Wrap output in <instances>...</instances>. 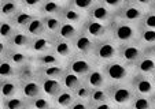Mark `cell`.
Returning a JSON list of instances; mask_svg holds the SVG:
<instances>
[{
    "instance_id": "6da1fadb",
    "label": "cell",
    "mask_w": 155,
    "mask_h": 109,
    "mask_svg": "<svg viewBox=\"0 0 155 109\" xmlns=\"http://www.w3.org/2000/svg\"><path fill=\"white\" fill-rule=\"evenodd\" d=\"M108 26H110V37L120 45L137 41L139 25H136V23L125 22V20H120L114 18Z\"/></svg>"
},
{
    "instance_id": "7a4b0ae2",
    "label": "cell",
    "mask_w": 155,
    "mask_h": 109,
    "mask_svg": "<svg viewBox=\"0 0 155 109\" xmlns=\"http://www.w3.org/2000/svg\"><path fill=\"white\" fill-rule=\"evenodd\" d=\"M103 71L106 74L108 85L114 83H128L130 78L135 74V68L129 64L124 63L121 59L110 61V63L103 64Z\"/></svg>"
},
{
    "instance_id": "3957f363",
    "label": "cell",
    "mask_w": 155,
    "mask_h": 109,
    "mask_svg": "<svg viewBox=\"0 0 155 109\" xmlns=\"http://www.w3.org/2000/svg\"><path fill=\"white\" fill-rule=\"evenodd\" d=\"M118 51H120V44H117L108 36L103 40L96 41V45H95L94 53L91 58L96 61V64L103 66V64L118 59Z\"/></svg>"
},
{
    "instance_id": "277c9868",
    "label": "cell",
    "mask_w": 155,
    "mask_h": 109,
    "mask_svg": "<svg viewBox=\"0 0 155 109\" xmlns=\"http://www.w3.org/2000/svg\"><path fill=\"white\" fill-rule=\"evenodd\" d=\"M107 92L108 98L113 104L117 106H126L130 105L133 97L136 95L133 87L130 83H114V85H107Z\"/></svg>"
},
{
    "instance_id": "5b68a950",
    "label": "cell",
    "mask_w": 155,
    "mask_h": 109,
    "mask_svg": "<svg viewBox=\"0 0 155 109\" xmlns=\"http://www.w3.org/2000/svg\"><path fill=\"white\" fill-rule=\"evenodd\" d=\"M64 66H66V70L74 72L76 75H78V76H81V78H85L95 66H99V64H96V61H95L91 56L74 53L73 56L66 61Z\"/></svg>"
},
{
    "instance_id": "8992f818",
    "label": "cell",
    "mask_w": 155,
    "mask_h": 109,
    "mask_svg": "<svg viewBox=\"0 0 155 109\" xmlns=\"http://www.w3.org/2000/svg\"><path fill=\"white\" fill-rule=\"evenodd\" d=\"M147 11H148V10L143 8V7L137 6L136 3H133V2L129 0L125 6H122L120 10L115 11V18L120 20H125V22H130V23L139 25Z\"/></svg>"
},
{
    "instance_id": "52a82bcc",
    "label": "cell",
    "mask_w": 155,
    "mask_h": 109,
    "mask_svg": "<svg viewBox=\"0 0 155 109\" xmlns=\"http://www.w3.org/2000/svg\"><path fill=\"white\" fill-rule=\"evenodd\" d=\"M129 83L133 87L135 93L139 95L151 97L155 93V82L151 75H144V74H140V72H135L133 76L130 78V80H129Z\"/></svg>"
},
{
    "instance_id": "ba28073f",
    "label": "cell",
    "mask_w": 155,
    "mask_h": 109,
    "mask_svg": "<svg viewBox=\"0 0 155 109\" xmlns=\"http://www.w3.org/2000/svg\"><path fill=\"white\" fill-rule=\"evenodd\" d=\"M144 46H141L137 41L129 44H122L120 45V51H118V59L124 61V63L129 64V66L135 67V64L141 59L144 54Z\"/></svg>"
},
{
    "instance_id": "9c48e42d",
    "label": "cell",
    "mask_w": 155,
    "mask_h": 109,
    "mask_svg": "<svg viewBox=\"0 0 155 109\" xmlns=\"http://www.w3.org/2000/svg\"><path fill=\"white\" fill-rule=\"evenodd\" d=\"M81 32H84L87 36L94 38L95 41H99L110 36V26L87 18V20L81 26Z\"/></svg>"
},
{
    "instance_id": "30bf717a",
    "label": "cell",
    "mask_w": 155,
    "mask_h": 109,
    "mask_svg": "<svg viewBox=\"0 0 155 109\" xmlns=\"http://www.w3.org/2000/svg\"><path fill=\"white\" fill-rule=\"evenodd\" d=\"M54 40H55V36L47 34V33L38 36V37H33L32 42H30V48H29L30 53L33 56H37V54H43L52 51Z\"/></svg>"
},
{
    "instance_id": "8fae6325",
    "label": "cell",
    "mask_w": 155,
    "mask_h": 109,
    "mask_svg": "<svg viewBox=\"0 0 155 109\" xmlns=\"http://www.w3.org/2000/svg\"><path fill=\"white\" fill-rule=\"evenodd\" d=\"M87 17L89 19H94L96 22L104 23V25H110L113 22V19L115 18V12L113 10H110L108 7H106L104 4H102L100 2H97L89 11L87 12Z\"/></svg>"
},
{
    "instance_id": "7c38bea8",
    "label": "cell",
    "mask_w": 155,
    "mask_h": 109,
    "mask_svg": "<svg viewBox=\"0 0 155 109\" xmlns=\"http://www.w3.org/2000/svg\"><path fill=\"white\" fill-rule=\"evenodd\" d=\"M71 42H73L76 53L85 54V56H92L95 45H96V41H95L94 38H91L89 36H87L84 32L80 33Z\"/></svg>"
},
{
    "instance_id": "4fadbf2b",
    "label": "cell",
    "mask_w": 155,
    "mask_h": 109,
    "mask_svg": "<svg viewBox=\"0 0 155 109\" xmlns=\"http://www.w3.org/2000/svg\"><path fill=\"white\" fill-rule=\"evenodd\" d=\"M84 82L91 87V89H99V87H107L108 82L106 74L103 71L102 66H95L89 71V74L84 78Z\"/></svg>"
},
{
    "instance_id": "5bb4252c",
    "label": "cell",
    "mask_w": 155,
    "mask_h": 109,
    "mask_svg": "<svg viewBox=\"0 0 155 109\" xmlns=\"http://www.w3.org/2000/svg\"><path fill=\"white\" fill-rule=\"evenodd\" d=\"M0 59H8L10 61L15 64V66H24V64L29 63V61L35 60V56L30 53V51H24V49H14L10 46L7 53L4 54L3 58Z\"/></svg>"
},
{
    "instance_id": "9a60e30c",
    "label": "cell",
    "mask_w": 155,
    "mask_h": 109,
    "mask_svg": "<svg viewBox=\"0 0 155 109\" xmlns=\"http://www.w3.org/2000/svg\"><path fill=\"white\" fill-rule=\"evenodd\" d=\"M52 51L58 54V56L64 61V63H66V61H68L69 59H70L71 56L76 53L74 46H73V42H71V41L62 40V38H58V37H55V40H54Z\"/></svg>"
},
{
    "instance_id": "2e32d148",
    "label": "cell",
    "mask_w": 155,
    "mask_h": 109,
    "mask_svg": "<svg viewBox=\"0 0 155 109\" xmlns=\"http://www.w3.org/2000/svg\"><path fill=\"white\" fill-rule=\"evenodd\" d=\"M0 94H2V100L21 94V82L17 78L2 79L0 80Z\"/></svg>"
},
{
    "instance_id": "e0dca14e",
    "label": "cell",
    "mask_w": 155,
    "mask_h": 109,
    "mask_svg": "<svg viewBox=\"0 0 155 109\" xmlns=\"http://www.w3.org/2000/svg\"><path fill=\"white\" fill-rule=\"evenodd\" d=\"M40 80L41 89H43V94L48 95V97L54 98L63 90V85H62L61 79H52V78H43L37 76Z\"/></svg>"
},
{
    "instance_id": "ac0fdd59",
    "label": "cell",
    "mask_w": 155,
    "mask_h": 109,
    "mask_svg": "<svg viewBox=\"0 0 155 109\" xmlns=\"http://www.w3.org/2000/svg\"><path fill=\"white\" fill-rule=\"evenodd\" d=\"M59 17H61V19L63 20V22L73 23V25H77V26H82V23H84L88 18L87 14L73 8V7H70L69 4L63 8V11L59 14Z\"/></svg>"
},
{
    "instance_id": "d6986e66",
    "label": "cell",
    "mask_w": 155,
    "mask_h": 109,
    "mask_svg": "<svg viewBox=\"0 0 155 109\" xmlns=\"http://www.w3.org/2000/svg\"><path fill=\"white\" fill-rule=\"evenodd\" d=\"M38 15H40L38 12L32 11V10H28V8H24V7H22V10L18 11L17 14L12 17L11 20H12V23L17 26V29L25 30V27H26V26L29 25L35 18H37Z\"/></svg>"
},
{
    "instance_id": "ffe728a7",
    "label": "cell",
    "mask_w": 155,
    "mask_h": 109,
    "mask_svg": "<svg viewBox=\"0 0 155 109\" xmlns=\"http://www.w3.org/2000/svg\"><path fill=\"white\" fill-rule=\"evenodd\" d=\"M30 42H32V37L28 34L25 30L18 29L14 33L11 38L8 41V45L14 49H24V51H29Z\"/></svg>"
},
{
    "instance_id": "44dd1931",
    "label": "cell",
    "mask_w": 155,
    "mask_h": 109,
    "mask_svg": "<svg viewBox=\"0 0 155 109\" xmlns=\"http://www.w3.org/2000/svg\"><path fill=\"white\" fill-rule=\"evenodd\" d=\"M22 10L19 0H0V18L2 19H12L18 11Z\"/></svg>"
},
{
    "instance_id": "7402d4cb",
    "label": "cell",
    "mask_w": 155,
    "mask_h": 109,
    "mask_svg": "<svg viewBox=\"0 0 155 109\" xmlns=\"http://www.w3.org/2000/svg\"><path fill=\"white\" fill-rule=\"evenodd\" d=\"M135 72H140L144 75H154L155 74V58L152 54L146 53L141 56V59L135 64Z\"/></svg>"
},
{
    "instance_id": "603a6c76",
    "label": "cell",
    "mask_w": 155,
    "mask_h": 109,
    "mask_svg": "<svg viewBox=\"0 0 155 109\" xmlns=\"http://www.w3.org/2000/svg\"><path fill=\"white\" fill-rule=\"evenodd\" d=\"M21 94L24 97L29 98V100L41 95L43 94V89H41L40 80L36 78V79L28 80V82H21Z\"/></svg>"
},
{
    "instance_id": "cb8c5ba5",
    "label": "cell",
    "mask_w": 155,
    "mask_h": 109,
    "mask_svg": "<svg viewBox=\"0 0 155 109\" xmlns=\"http://www.w3.org/2000/svg\"><path fill=\"white\" fill-rule=\"evenodd\" d=\"M68 6V4L59 3L56 0H45L43 4H41L40 10H38V14L41 17H54V15H59L63 8Z\"/></svg>"
},
{
    "instance_id": "d4e9b609",
    "label": "cell",
    "mask_w": 155,
    "mask_h": 109,
    "mask_svg": "<svg viewBox=\"0 0 155 109\" xmlns=\"http://www.w3.org/2000/svg\"><path fill=\"white\" fill-rule=\"evenodd\" d=\"M36 78H37V64L35 63V60L18 67L17 79L19 82H28V80L36 79Z\"/></svg>"
},
{
    "instance_id": "484cf974",
    "label": "cell",
    "mask_w": 155,
    "mask_h": 109,
    "mask_svg": "<svg viewBox=\"0 0 155 109\" xmlns=\"http://www.w3.org/2000/svg\"><path fill=\"white\" fill-rule=\"evenodd\" d=\"M35 63L37 64V67L63 66V64H66L54 51H50V52H47V53H43V54H37V56H35Z\"/></svg>"
},
{
    "instance_id": "4316f807",
    "label": "cell",
    "mask_w": 155,
    "mask_h": 109,
    "mask_svg": "<svg viewBox=\"0 0 155 109\" xmlns=\"http://www.w3.org/2000/svg\"><path fill=\"white\" fill-rule=\"evenodd\" d=\"M80 33H81V26L73 25V23H69V22H63L55 37L62 38V40L73 41Z\"/></svg>"
},
{
    "instance_id": "83f0119b",
    "label": "cell",
    "mask_w": 155,
    "mask_h": 109,
    "mask_svg": "<svg viewBox=\"0 0 155 109\" xmlns=\"http://www.w3.org/2000/svg\"><path fill=\"white\" fill-rule=\"evenodd\" d=\"M66 71V66H44L37 67V76L52 78V79H61Z\"/></svg>"
},
{
    "instance_id": "f1b7e54d",
    "label": "cell",
    "mask_w": 155,
    "mask_h": 109,
    "mask_svg": "<svg viewBox=\"0 0 155 109\" xmlns=\"http://www.w3.org/2000/svg\"><path fill=\"white\" fill-rule=\"evenodd\" d=\"M61 82H62V85H63V89L76 92L77 87H80L82 83H84V78L78 76V75H76L74 72L66 70L64 74H63V76L61 78Z\"/></svg>"
},
{
    "instance_id": "f546056e",
    "label": "cell",
    "mask_w": 155,
    "mask_h": 109,
    "mask_svg": "<svg viewBox=\"0 0 155 109\" xmlns=\"http://www.w3.org/2000/svg\"><path fill=\"white\" fill-rule=\"evenodd\" d=\"M52 101L54 106H58L61 109H69L71 104L76 101V95H74V92H71V90L63 89L56 97L52 98Z\"/></svg>"
},
{
    "instance_id": "4dcf8cb0",
    "label": "cell",
    "mask_w": 155,
    "mask_h": 109,
    "mask_svg": "<svg viewBox=\"0 0 155 109\" xmlns=\"http://www.w3.org/2000/svg\"><path fill=\"white\" fill-rule=\"evenodd\" d=\"M28 105H30V100L22 94L2 100V109H24Z\"/></svg>"
},
{
    "instance_id": "1f68e13d",
    "label": "cell",
    "mask_w": 155,
    "mask_h": 109,
    "mask_svg": "<svg viewBox=\"0 0 155 109\" xmlns=\"http://www.w3.org/2000/svg\"><path fill=\"white\" fill-rule=\"evenodd\" d=\"M25 32L30 36V37H38L41 34H45V26H44V19L41 15L32 20L29 25L25 27Z\"/></svg>"
},
{
    "instance_id": "d6a6232c",
    "label": "cell",
    "mask_w": 155,
    "mask_h": 109,
    "mask_svg": "<svg viewBox=\"0 0 155 109\" xmlns=\"http://www.w3.org/2000/svg\"><path fill=\"white\" fill-rule=\"evenodd\" d=\"M18 66H15L8 59H0V76L2 79H8V78H17Z\"/></svg>"
},
{
    "instance_id": "836d02e7",
    "label": "cell",
    "mask_w": 155,
    "mask_h": 109,
    "mask_svg": "<svg viewBox=\"0 0 155 109\" xmlns=\"http://www.w3.org/2000/svg\"><path fill=\"white\" fill-rule=\"evenodd\" d=\"M137 42L144 48L154 45L155 44V30L154 29H147V27H140L139 26V36H137Z\"/></svg>"
},
{
    "instance_id": "e575fe53",
    "label": "cell",
    "mask_w": 155,
    "mask_h": 109,
    "mask_svg": "<svg viewBox=\"0 0 155 109\" xmlns=\"http://www.w3.org/2000/svg\"><path fill=\"white\" fill-rule=\"evenodd\" d=\"M44 26H45V33L51 36H56L61 29L63 20L61 19L59 15H54V17H43Z\"/></svg>"
},
{
    "instance_id": "d590c367",
    "label": "cell",
    "mask_w": 155,
    "mask_h": 109,
    "mask_svg": "<svg viewBox=\"0 0 155 109\" xmlns=\"http://www.w3.org/2000/svg\"><path fill=\"white\" fill-rule=\"evenodd\" d=\"M17 30V26L12 23L11 19H2V23H0V40L8 42L10 38L14 36V33Z\"/></svg>"
},
{
    "instance_id": "8d00e7d4",
    "label": "cell",
    "mask_w": 155,
    "mask_h": 109,
    "mask_svg": "<svg viewBox=\"0 0 155 109\" xmlns=\"http://www.w3.org/2000/svg\"><path fill=\"white\" fill-rule=\"evenodd\" d=\"M104 101H110L108 98L107 87H99V89H92L91 95H89V105H96V104L104 102Z\"/></svg>"
},
{
    "instance_id": "74e56055",
    "label": "cell",
    "mask_w": 155,
    "mask_h": 109,
    "mask_svg": "<svg viewBox=\"0 0 155 109\" xmlns=\"http://www.w3.org/2000/svg\"><path fill=\"white\" fill-rule=\"evenodd\" d=\"M30 106H33L35 109H51L54 106V101L48 95L41 94L30 100Z\"/></svg>"
},
{
    "instance_id": "f35d334b",
    "label": "cell",
    "mask_w": 155,
    "mask_h": 109,
    "mask_svg": "<svg viewBox=\"0 0 155 109\" xmlns=\"http://www.w3.org/2000/svg\"><path fill=\"white\" fill-rule=\"evenodd\" d=\"M130 108L132 109H151L152 108L151 97L136 94L135 97H133V100H132V102H130Z\"/></svg>"
},
{
    "instance_id": "ab89813d",
    "label": "cell",
    "mask_w": 155,
    "mask_h": 109,
    "mask_svg": "<svg viewBox=\"0 0 155 109\" xmlns=\"http://www.w3.org/2000/svg\"><path fill=\"white\" fill-rule=\"evenodd\" d=\"M96 3H97V0H70L68 4L70 7H73V8H76V10H78V11L87 14V12L89 11Z\"/></svg>"
},
{
    "instance_id": "60d3db41",
    "label": "cell",
    "mask_w": 155,
    "mask_h": 109,
    "mask_svg": "<svg viewBox=\"0 0 155 109\" xmlns=\"http://www.w3.org/2000/svg\"><path fill=\"white\" fill-rule=\"evenodd\" d=\"M140 27H147V29H154L155 30V12L154 11H147L146 15L143 17V19L139 23Z\"/></svg>"
},
{
    "instance_id": "b9f144b4",
    "label": "cell",
    "mask_w": 155,
    "mask_h": 109,
    "mask_svg": "<svg viewBox=\"0 0 155 109\" xmlns=\"http://www.w3.org/2000/svg\"><path fill=\"white\" fill-rule=\"evenodd\" d=\"M91 92H92V89L84 82V83H82L80 87H77L76 92H74L76 100H84V101H88V100H89V95H91Z\"/></svg>"
},
{
    "instance_id": "7bdbcfd3",
    "label": "cell",
    "mask_w": 155,
    "mask_h": 109,
    "mask_svg": "<svg viewBox=\"0 0 155 109\" xmlns=\"http://www.w3.org/2000/svg\"><path fill=\"white\" fill-rule=\"evenodd\" d=\"M97 2H100L102 4H104L106 7H108L110 10H113V11L115 12L122 6H125L129 0H97Z\"/></svg>"
},
{
    "instance_id": "ee69618b",
    "label": "cell",
    "mask_w": 155,
    "mask_h": 109,
    "mask_svg": "<svg viewBox=\"0 0 155 109\" xmlns=\"http://www.w3.org/2000/svg\"><path fill=\"white\" fill-rule=\"evenodd\" d=\"M19 2H21V4H22L24 8H28V10H32V11L38 12L41 4H43L45 0H19Z\"/></svg>"
},
{
    "instance_id": "f6af8a7d",
    "label": "cell",
    "mask_w": 155,
    "mask_h": 109,
    "mask_svg": "<svg viewBox=\"0 0 155 109\" xmlns=\"http://www.w3.org/2000/svg\"><path fill=\"white\" fill-rule=\"evenodd\" d=\"M69 109H91V105L88 101H84V100H76L73 104L70 105Z\"/></svg>"
},
{
    "instance_id": "bcb514c9",
    "label": "cell",
    "mask_w": 155,
    "mask_h": 109,
    "mask_svg": "<svg viewBox=\"0 0 155 109\" xmlns=\"http://www.w3.org/2000/svg\"><path fill=\"white\" fill-rule=\"evenodd\" d=\"M91 109H115V105L111 101H104V102L96 104V105H91Z\"/></svg>"
},
{
    "instance_id": "7dc6e473",
    "label": "cell",
    "mask_w": 155,
    "mask_h": 109,
    "mask_svg": "<svg viewBox=\"0 0 155 109\" xmlns=\"http://www.w3.org/2000/svg\"><path fill=\"white\" fill-rule=\"evenodd\" d=\"M130 2H133V3H136L137 6L143 7V8H146V10H150V6L152 4L154 0H130Z\"/></svg>"
},
{
    "instance_id": "c3c4849f",
    "label": "cell",
    "mask_w": 155,
    "mask_h": 109,
    "mask_svg": "<svg viewBox=\"0 0 155 109\" xmlns=\"http://www.w3.org/2000/svg\"><path fill=\"white\" fill-rule=\"evenodd\" d=\"M144 52H146V53L152 54V56L155 58V44H154V45H151V46H148V48H146V49H144Z\"/></svg>"
},
{
    "instance_id": "681fc988",
    "label": "cell",
    "mask_w": 155,
    "mask_h": 109,
    "mask_svg": "<svg viewBox=\"0 0 155 109\" xmlns=\"http://www.w3.org/2000/svg\"><path fill=\"white\" fill-rule=\"evenodd\" d=\"M151 102H152V108H155V93L151 95Z\"/></svg>"
},
{
    "instance_id": "f907efd6",
    "label": "cell",
    "mask_w": 155,
    "mask_h": 109,
    "mask_svg": "<svg viewBox=\"0 0 155 109\" xmlns=\"http://www.w3.org/2000/svg\"><path fill=\"white\" fill-rule=\"evenodd\" d=\"M150 11H154V12H155V0L152 2L151 6H150Z\"/></svg>"
},
{
    "instance_id": "816d5d0a",
    "label": "cell",
    "mask_w": 155,
    "mask_h": 109,
    "mask_svg": "<svg viewBox=\"0 0 155 109\" xmlns=\"http://www.w3.org/2000/svg\"><path fill=\"white\" fill-rule=\"evenodd\" d=\"M115 109H132L130 105H126V106H117Z\"/></svg>"
},
{
    "instance_id": "f5cc1de1",
    "label": "cell",
    "mask_w": 155,
    "mask_h": 109,
    "mask_svg": "<svg viewBox=\"0 0 155 109\" xmlns=\"http://www.w3.org/2000/svg\"><path fill=\"white\" fill-rule=\"evenodd\" d=\"M56 2H59V3H63V4H68L70 0H56Z\"/></svg>"
},
{
    "instance_id": "db71d44e",
    "label": "cell",
    "mask_w": 155,
    "mask_h": 109,
    "mask_svg": "<svg viewBox=\"0 0 155 109\" xmlns=\"http://www.w3.org/2000/svg\"><path fill=\"white\" fill-rule=\"evenodd\" d=\"M24 109H35V108H33V106H30V105H28V106H25Z\"/></svg>"
},
{
    "instance_id": "11a10c76",
    "label": "cell",
    "mask_w": 155,
    "mask_h": 109,
    "mask_svg": "<svg viewBox=\"0 0 155 109\" xmlns=\"http://www.w3.org/2000/svg\"><path fill=\"white\" fill-rule=\"evenodd\" d=\"M51 109H61V108H58V106H52Z\"/></svg>"
},
{
    "instance_id": "9f6ffc18",
    "label": "cell",
    "mask_w": 155,
    "mask_h": 109,
    "mask_svg": "<svg viewBox=\"0 0 155 109\" xmlns=\"http://www.w3.org/2000/svg\"><path fill=\"white\" fill-rule=\"evenodd\" d=\"M152 78H154V82H155V74H154V75H152Z\"/></svg>"
},
{
    "instance_id": "6f0895ef",
    "label": "cell",
    "mask_w": 155,
    "mask_h": 109,
    "mask_svg": "<svg viewBox=\"0 0 155 109\" xmlns=\"http://www.w3.org/2000/svg\"><path fill=\"white\" fill-rule=\"evenodd\" d=\"M151 109H155V108H151Z\"/></svg>"
}]
</instances>
